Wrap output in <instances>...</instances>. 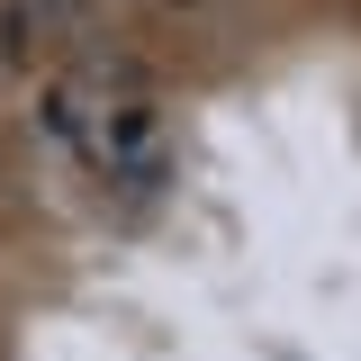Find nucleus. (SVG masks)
Returning <instances> with one entry per match:
<instances>
[{
    "mask_svg": "<svg viewBox=\"0 0 361 361\" xmlns=\"http://www.w3.org/2000/svg\"><path fill=\"white\" fill-rule=\"evenodd\" d=\"M18 63H27V9L0 0V73H18Z\"/></svg>",
    "mask_w": 361,
    "mask_h": 361,
    "instance_id": "1",
    "label": "nucleus"
}]
</instances>
